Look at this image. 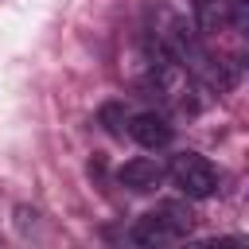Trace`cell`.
Instances as JSON below:
<instances>
[{
    "instance_id": "cell-1",
    "label": "cell",
    "mask_w": 249,
    "mask_h": 249,
    "mask_svg": "<svg viewBox=\"0 0 249 249\" xmlns=\"http://www.w3.org/2000/svg\"><path fill=\"white\" fill-rule=\"evenodd\" d=\"M187 233H191V214L179 202H163L136 218V226L128 230V241L132 245H175Z\"/></svg>"
},
{
    "instance_id": "cell-2",
    "label": "cell",
    "mask_w": 249,
    "mask_h": 249,
    "mask_svg": "<svg viewBox=\"0 0 249 249\" xmlns=\"http://www.w3.org/2000/svg\"><path fill=\"white\" fill-rule=\"evenodd\" d=\"M167 179H171L187 198H210V195H218V187H222V171H218L206 156H198V152H179V156L171 160V167H167Z\"/></svg>"
},
{
    "instance_id": "cell-3",
    "label": "cell",
    "mask_w": 249,
    "mask_h": 249,
    "mask_svg": "<svg viewBox=\"0 0 249 249\" xmlns=\"http://www.w3.org/2000/svg\"><path fill=\"white\" fill-rule=\"evenodd\" d=\"M163 179H167V167L152 156H132L117 167V183L132 195H152L156 187H163Z\"/></svg>"
},
{
    "instance_id": "cell-4",
    "label": "cell",
    "mask_w": 249,
    "mask_h": 249,
    "mask_svg": "<svg viewBox=\"0 0 249 249\" xmlns=\"http://www.w3.org/2000/svg\"><path fill=\"white\" fill-rule=\"evenodd\" d=\"M124 128H128V136H132L140 148H148V152H160V148H167V144L175 140V124H171L163 113H156V109L132 113Z\"/></svg>"
},
{
    "instance_id": "cell-5",
    "label": "cell",
    "mask_w": 249,
    "mask_h": 249,
    "mask_svg": "<svg viewBox=\"0 0 249 249\" xmlns=\"http://www.w3.org/2000/svg\"><path fill=\"white\" fill-rule=\"evenodd\" d=\"M195 8V31L198 35H214L218 23L226 19V0H191Z\"/></svg>"
},
{
    "instance_id": "cell-6",
    "label": "cell",
    "mask_w": 249,
    "mask_h": 249,
    "mask_svg": "<svg viewBox=\"0 0 249 249\" xmlns=\"http://www.w3.org/2000/svg\"><path fill=\"white\" fill-rule=\"evenodd\" d=\"M97 121L105 124V132H109V136H124V124H128V109H124L121 101H109V105H101V109H97Z\"/></svg>"
},
{
    "instance_id": "cell-7",
    "label": "cell",
    "mask_w": 249,
    "mask_h": 249,
    "mask_svg": "<svg viewBox=\"0 0 249 249\" xmlns=\"http://www.w3.org/2000/svg\"><path fill=\"white\" fill-rule=\"evenodd\" d=\"M226 8H230V27L233 31H249V0H226Z\"/></svg>"
}]
</instances>
